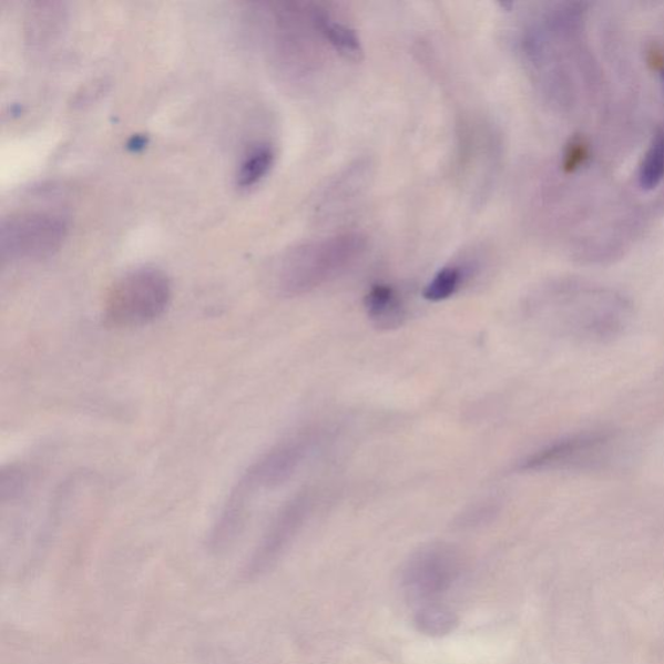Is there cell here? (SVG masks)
Masks as SVG:
<instances>
[{
  "label": "cell",
  "instance_id": "cell-1",
  "mask_svg": "<svg viewBox=\"0 0 664 664\" xmlns=\"http://www.w3.org/2000/svg\"><path fill=\"white\" fill-rule=\"evenodd\" d=\"M541 325L578 343H605L622 337L631 325L627 302L602 293H564L538 309Z\"/></svg>",
  "mask_w": 664,
  "mask_h": 664
},
{
  "label": "cell",
  "instance_id": "cell-2",
  "mask_svg": "<svg viewBox=\"0 0 664 664\" xmlns=\"http://www.w3.org/2000/svg\"><path fill=\"white\" fill-rule=\"evenodd\" d=\"M172 285L162 270L140 268L114 282L104 303L105 324L114 328L154 323L170 305Z\"/></svg>",
  "mask_w": 664,
  "mask_h": 664
},
{
  "label": "cell",
  "instance_id": "cell-3",
  "mask_svg": "<svg viewBox=\"0 0 664 664\" xmlns=\"http://www.w3.org/2000/svg\"><path fill=\"white\" fill-rule=\"evenodd\" d=\"M323 438V430L305 429L282 440L251 464L227 501L248 511L258 492L288 482L315 453Z\"/></svg>",
  "mask_w": 664,
  "mask_h": 664
},
{
  "label": "cell",
  "instance_id": "cell-4",
  "mask_svg": "<svg viewBox=\"0 0 664 664\" xmlns=\"http://www.w3.org/2000/svg\"><path fill=\"white\" fill-rule=\"evenodd\" d=\"M67 219L58 213L24 211L12 213L0 225V252L4 259L50 257L67 238Z\"/></svg>",
  "mask_w": 664,
  "mask_h": 664
},
{
  "label": "cell",
  "instance_id": "cell-5",
  "mask_svg": "<svg viewBox=\"0 0 664 664\" xmlns=\"http://www.w3.org/2000/svg\"><path fill=\"white\" fill-rule=\"evenodd\" d=\"M356 248L350 244H316L296 248L282 259L277 285L286 296L311 292L337 276L354 258Z\"/></svg>",
  "mask_w": 664,
  "mask_h": 664
},
{
  "label": "cell",
  "instance_id": "cell-6",
  "mask_svg": "<svg viewBox=\"0 0 664 664\" xmlns=\"http://www.w3.org/2000/svg\"><path fill=\"white\" fill-rule=\"evenodd\" d=\"M461 571V554L454 546L431 544L410 556L402 582L410 597L430 604L450 590Z\"/></svg>",
  "mask_w": 664,
  "mask_h": 664
},
{
  "label": "cell",
  "instance_id": "cell-7",
  "mask_svg": "<svg viewBox=\"0 0 664 664\" xmlns=\"http://www.w3.org/2000/svg\"><path fill=\"white\" fill-rule=\"evenodd\" d=\"M609 433L575 435L537 450L519 463L521 471L571 470L592 467L605 460L612 446Z\"/></svg>",
  "mask_w": 664,
  "mask_h": 664
},
{
  "label": "cell",
  "instance_id": "cell-8",
  "mask_svg": "<svg viewBox=\"0 0 664 664\" xmlns=\"http://www.w3.org/2000/svg\"><path fill=\"white\" fill-rule=\"evenodd\" d=\"M315 501V492L304 490L282 507L276 518L273 519L268 532L265 533L262 545L258 546L254 559H252L247 569L248 575L259 574L277 562L307 522Z\"/></svg>",
  "mask_w": 664,
  "mask_h": 664
},
{
  "label": "cell",
  "instance_id": "cell-9",
  "mask_svg": "<svg viewBox=\"0 0 664 664\" xmlns=\"http://www.w3.org/2000/svg\"><path fill=\"white\" fill-rule=\"evenodd\" d=\"M365 309L374 326L394 330L406 323L407 308L392 286L374 285L365 296Z\"/></svg>",
  "mask_w": 664,
  "mask_h": 664
},
{
  "label": "cell",
  "instance_id": "cell-10",
  "mask_svg": "<svg viewBox=\"0 0 664 664\" xmlns=\"http://www.w3.org/2000/svg\"><path fill=\"white\" fill-rule=\"evenodd\" d=\"M458 616L452 610L441 606L438 602L423 604L417 610L415 625L418 632L430 637H445L458 627Z\"/></svg>",
  "mask_w": 664,
  "mask_h": 664
},
{
  "label": "cell",
  "instance_id": "cell-11",
  "mask_svg": "<svg viewBox=\"0 0 664 664\" xmlns=\"http://www.w3.org/2000/svg\"><path fill=\"white\" fill-rule=\"evenodd\" d=\"M274 159H276V154L269 144H256L242 159L238 173H236V185L241 188L257 185L270 172Z\"/></svg>",
  "mask_w": 664,
  "mask_h": 664
},
{
  "label": "cell",
  "instance_id": "cell-12",
  "mask_svg": "<svg viewBox=\"0 0 664 664\" xmlns=\"http://www.w3.org/2000/svg\"><path fill=\"white\" fill-rule=\"evenodd\" d=\"M313 20H315V24L319 29V32L326 37V40L330 42L341 55L353 60L361 58L362 48L355 30L345 24H340V22L326 17L324 13H315Z\"/></svg>",
  "mask_w": 664,
  "mask_h": 664
},
{
  "label": "cell",
  "instance_id": "cell-13",
  "mask_svg": "<svg viewBox=\"0 0 664 664\" xmlns=\"http://www.w3.org/2000/svg\"><path fill=\"white\" fill-rule=\"evenodd\" d=\"M64 12H61L59 3H37L29 12L30 35L33 43H45L53 40L58 33Z\"/></svg>",
  "mask_w": 664,
  "mask_h": 664
},
{
  "label": "cell",
  "instance_id": "cell-14",
  "mask_svg": "<svg viewBox=\"0 0 664 664\" xmlns=\"http://www.w3.org/2000/svg\"><path fill=\"white\" fill-rule=\"evenodd\" d=\"M664 178V134L655 136L651 149L646 152L643 164L640 167V186L644 190H653Z\"/></svg>",
  "mask_w": 664,
  "mask_h": 664
},
{
  "label": "cell",
  "instance_id": "cell-15",
  "mask_svg": "<svg viewBox=\"0 0 664 664\" xmlns=\"http://www.w3.org/2000/svg\"><path fill=\"white\" fill-rule=\"evenodd\" d=\"M463 279V272L457 266H447L442 268L429 282L423 292L426 300L438 303L449 299L460 288Z\"/></svg>",
  "mask_w": 664,
  "mask_h": 664
},
{
  "label": "cell",
  "instance_id": "cell-16",
  "mask_svg": "<svg viewBox=\"0 0 664 664\" xmlns=\"http://www.w3.org/2000/svg\"><path fill=\"white\" fill-rule=\"evenodd\" d=\"M588 157V147L582 140H574L569 144L564 154L563 167L566 172H574Z\"/></svg>",
  "mask_w": 664,
  "mask_h": 664
},
{
  "label": "cell",
  "instance_id": "cell-17",
  "mask_svg": "<svg viewBox=\"0 0 664 664\" xmlns=\"http://www.w3.org/2000/svg\"><path fill=\"white\" fill-rule=\"evenodd\" d=\"M661 80H662V83L664 85V67L661 70Z\"/></svg>",
  "mask_w": 664,
  "mask_h": 664
}]
</instances>
